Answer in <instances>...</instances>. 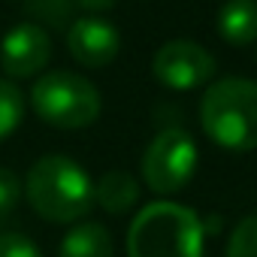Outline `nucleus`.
<instances>
[{
	"instance_id": "obj_1",
	"label": "nucleus",
	"mask_w": 257,
	"mask_h": 257,
	"mask_svg": "<svg viewBox=\"0 0 257 257\" xmlns=\"http://www.w3.org/2000/svg\"><path fill=\"white\" fill-rule=\"evenodd\" d=\"M28 203L52 224H73L94 209V182L67 155H46L28 173Z\"/></svg>"
},
{
	"instance_id": "obj_2",
	"label": "nucleus",
	"mask_w": 257,
	"mask_h": 257,
	"mask_svg": "<svg viewBox=\"0 0 257 257\" xmlns=\"http://www.w3.org/2000/svg\"><path fill=\"white\" fill-rule=\"evenodd\" d=\"M206 137L227 152L257 149V82L242 76L218 79L200 103Z\"/></svg>"
},
{
	"instance_id": "obj_3",
	"label": "nucleus",
	"mask_w": 257,
	"mask_h": 257,
	"mask_svg": "<svg viewBox=\"0 0 257 257\" xmlns=\"http://www.w3.org/2000/svg\"><path fill=\"white\" fill-rule=\"evenodd\" d=\"M131 257H203V224L194 209L179 203L146 206L127 233Z\"/></svg>"
},
{
	"instance_id": "obj_4",
	"label": "nucleus",
	"mask_w": 257,
	"mask_h": 257,
	"mask_svg": "<svg viewBox=\"0 0 257 257\" xmlns=\"http://www.w3.org/2000/svg\"><path fill=\"white\" fill-rule=\"evenodd\" d=\"M31 106L46 124L61 127V131H79L100 118L103 100L85 76L70 70H52L34 82Z\"/></svg>"
},
{
	"instance_id": "obj_5",
	"label": "nucleus",
	"mask_w": 257,
	"mask_h": 257,
	"mask_svg": "<svg viewBox=\"0 0 257 257\" xmlns=\"http://www.w3.org/2000/svg\"><path fill=\"white\" fill-rule=\"evenodd\" d=\"M197 161H200V152L191 134L182 131V127H167L149 143L143 155V179L155 194L167 197L182 191L194 179Z\"/></svg>"
},
{
	"instance_id": "obj_6",
	"label": "nucleus",
	"mask_w": 257,
	"mask_h": 257,
	"mask_svg": "<svg viewBox=\"0 0 257 257\" xmlns=\"http://www.w3.org/2000/svg\"><path fill=\"white\" fill-rule=\"evenodd\" d=\"M155 79L170 91H194L215 76V58L194 40H170L155 52Z\"/></svg>"
},
{
	"instance_id": "obj_7",
	"label": "nucleus",
	"mask_w": 257,
	"mask_h": 257,
	"mask_svg": "<svg viewBox=\"0 0 257 257\" xmlns=\"http://www.w3.org/2000/svg\"><path fill=\"white\" fill-rule=\"evenodd\" d=\"M52 61V37L34 22L16 25L0 46V67L10 79H31Z\"/></svg>"
},
{
	"instance_id": "obj_8",
	"label": "nucleus",
	"mask_w": 257,
	"mask_h": 257,
	"mask_svg": "<svg viewBox=\"0 0 257 257\" xmlns=\"http://www.w3.org/2000/svg\"><path fill=\"white\" fill-rule=\"evenodd\" d=\"M67 49L82 67H106L118 58L121 34L103 16H82L67 31Z\"/></svg>"
},
{
	"instance_id": "obj_9",
	"label": "nucleus",
	"mask_w": 257,
	"mask_h": 257,
	"mask_svg": "<svg viewBox=\"0 0 257 257\" xmlns=\"http://www.w3.org/2000/svg\"><path fill=\"white\" fill-rule=\"evenodd\" d=\"M218 34L230 46H251L257 40V4L254 0H227L218 10Z\"/></svg>"
},
{
	"instance_id": "obj_10",
	"label": "nucleus",
	"mask_w": 257,
	"mask_h": 257,
	"mask_svg": "<svg viewBox=\"0 0 257 257\" xmlns=\"http://www.w3.org/2000/svg\"><path fill=\"white\" fill-rule=\"evenodd\" d=\"M137 200H140V185L131 173L109 170L94 185V203H100L109 215H121L127 209H134Z\"/></svg>"
},
{
	"instance_id": "obj_11",
	"label": "nucleus",
	"mask_w": 257,
	"mask_h": 257,
	"mask_svg": "<svg viewBox=\"0 0 257 257\" xmlns=\"http://www.w3.org/2000/svg\"><path fill=\"white\" fill-rule=\"evenodd\" d=\"M58 257H112V236L103 224H76L64 236Z\"/></svg>"
},
{
	"instance_id": "obj_12",
	"label": "nucleus",
	"mask_w": 257,
	"mask_h": 257,
	"mask_svg": "<svg viewBox=\"0 0 257 257\" xmlns=\"http://www.w3.org/2000/svg\"><path fill=\"white\" fill-rule=\"evenodd\" d=\"M22 115H25V94L10 79H0V140H7L22 124Z\"/></svg>"
},
{
	"instance_id": "obj_13",
	"label": "nucleus",
	"mask_w": 257,
	"mask_h": 257,
	"mask_svg": "<svg viewBox=\"0 0 257 257\" xmlns=\"http://www.w3.org/2000/svg\"><path fill=\"white\" fill-rule=\"evenodd\" d=\"M227 257H257V215H248L236 224L227 245Z\"/></svg>"
},
{
	"instance_id": "obj_14",
	"label": "nucleus",
	"mask_w": 257,
	"mask_h": 257,
	"mask_svg": "<svg viewBox=\"0 0 257 257\" xmlns=\"http://www.w3.org/2000/svg\"><path fill=\"white\" fill-rule=\"evenodd\" d=\"M19 197H22V182L13 170L0 167V227L7 224V218L13 215V209L19 206Z\"/></svg>"
},
{
	"instance_id": "obj_15",
	"label": "nucleus",
	"mask_w": 257,
	"mask_h": 257,
	"mask_svg": "<svg viewBox=\"0 0 257 257\" xmlns=\"http://www.w3.org/2000/svg\"><path fill=\"white\" fill-rule=\"evenodd\" d=\"M0 257H43L34 239L22 233H4L0 236Z\"/></svg>"
},
{
	"instance_id": "obj_16",
	"label": "nucleus",
	"mask_w": 257,
	"mask_h": 257,
	"mask_svg": "<svg viewBox=\"0 0 257 257\" xmlns=\"http://www.w3.org/2000/svg\"><path fill=\"white\" fill-rule=\"evenodd\" d=\"M79 4H82V7H88V10H106L112 0H79Z\"/></svg>"
}]
</instances>
